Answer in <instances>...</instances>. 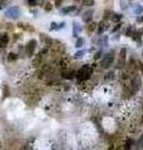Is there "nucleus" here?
Masks as SVG:
<instances>
[{"instance_id": "29", "label": "nucleus", "mask_w": 143, "mask_h": 150, "mask_svg": "<svg viewBox=\"0 0 143 150\" xmlns=\"http://www.w3.org/2000/svg\"><path fill=\"white\" fill-rule=\"evenodd\" d=\"M132 144H134V140H133V139H128L127 143H126V146H124V148H126V149H131L132 148Z\"/></svg>"}, {"instance_id": "38", "label": "nucleus", "mask_w": 143, "mask_h": 150, "mask_svg": "<svg viewBox=\"0 0 143 150\" xmlns=\"http://www.w3.org/2000/svg\"><path fill=\"white\" fill-rule=\"evenodd\" d=\"M4 1H5V0H4Z\"/></svg>"}, {"instance_id": "10", "label": "nucleus", "mask_w": 143, "mask_h": 150, "mask_svg": "<svg viewBox=\"0 0 143 150\" xmlns=\"http://www.w3.org/2000/svg\"><path fill=\"white\" fill-rule=\"evenodd\" d=\"M41 39H43L44 44L47 45V46H54L55 44H59L58 40H54V39H52V38H49V36H45V38H44L43 34H41Z\"/></svg>"}, {"instance_id": "16", "label": "nucleus", "mask_w": 143, "mask_h": 150, "mask_svg": "<svg viewBox=\"0 0 143 150\" xmlns=\"http://www.w3.org/2000/svg\"><path fill=\"white\" fill-rule=\"evenodd\" d=\"M123 15L121 13H112V15H110V20H112L113 23H119L122 20Z\"/></svg>"}, {"instance_id": "3", "label": "nucleus", "mask_w": 143, "mask_h": 150, "mask_svg": "<svg viewBox=\"0 0 143 150\" xmlns=\"http://www.w3.org/2000/svg\"><path fill=\"white\" fill-rule=\"evenodd\" d=\"M20 16V8L19 6H10L9 9L5 10V18H10V19H18Z\"/></svg>"}, {"instance_id": "2", "label": "nucleus", "mask_w": 143, "mask_h": 150, "mask_svg": "<svg viewBox=\"0 0 143 150\" xmlns=\"http://www.w3.org/2000/svg\"><path fill=\"white\" fill-rule=\"evenodd\" d=\"M113 63H114V54L108 53V54H105L103 56L102 62H100V67H102L103 69H108V68L112 67Z\"/></svg>"}, {"instance_id": "11", "label": "nucleus", "mask_w": 143, "mask_h": 150, "mask_svg": "<svg viewBox=\"0 0 143 150\" xmlns=\"http://www.w3.org/2000/svg\"><path fill=\"white\" fill-rule=\"evenodd\" d=\"M107 29H108V25H107V23H105V20H102L100 23L97 24V31H98V34H103Z\"/></svg>"}, {"instance_id": "24", "label": "nucleus", "mask_w": 143, "mask_h": 150, "mask_svg": "<svg viewBox=\"0 0 143 150\" xmlns=\"http://www.w3.org/2000/svg\"><path fill=\"white\" fill-rule=\"evenodd\" d=\"M133 30H134V28H133L132 25H129V26H127V29H126V31H124V35L126 36H131V34L133 33Z\"/></svg>"}, {"instance_id": "28", "label": "nucleus", "mask_w": 143, "mask_h": 150, "mask_svg": "<svg viewBox=\"0 0 143 150\" xmlns=\"http://www.w3.org/2000/svg\"><path fill=\"white\" fill-rule=\"evenodd\" d=\"M52 9H53L52 3H45L44 4V10L45 11H52Z\"/></svg>"}, {"instance_id": "21", "label": "nucleus", "mask_w": 143, "mask_h": 150, "mask_svg": "<svg viewBox=\"0 0 143 150\" xmlns=\"http://www.w3.org/2000/svg\"><path fill=\"white\" fill-rule=\"evenodd\" d=\"M95 4L94 0H82V5L84 6H93Z\"/></svg>"}, {"instance_id": "4", "label": "nucleus", "mask_w": 143, "mask_h": 150, "mask_svg": "<svg viewBox=\"0 0 143 150\" xmlns=\"http://www.w3.org/2000/svg\"><path fill=\"white\" fill-rule=\"evenodd\" d=\"M141 85H142V79H141L139 75L136 74L132 78V80H131V91L132 93H137L138 90H139Z\"/></svg>"}, {"instance_id": "9", "label": "nucleus", "mask_w": 143, "mask_h": 150, "mask_svg": "<svg viewBox=\"0 0 143 150\" xmlns=\"http://www.w3.org/2000/svg\"><path fill=\"white\" fill-rule=\"evenodd\" d=\"M9 41H10V36H9V34H1L0 35V48H6Z\"/></svg>"}, {"instance_id": "7", "label": "nucleus", "mask_w": 143, "mask_h": 150, "mask_svg": "<svg viewBox=\"0 0 143 150\" xmlns=\"http://www.w3.org/2000/svg\"><path fill=\"white\" fill-rule=\"evenodd\" d=\"M77 10H78V8L75 5H69V6L60 9V14L62 15H69V14H72V13H75Z\"/></svg>"}, {"instance_id": "27", "label": "nucleus", "mask_w": 143, "mask_h": 150, "mask_svg": "<svg viewBox=\"0 0 143 150\" xmlns=\"http://www.w3.org/2000/svg\"><path fill=\"white\" fill-rule=\"evenodd\" d=\"M122 25H123V24H122L121 21H119V23H116V26H114L113 29H112V34H114V33H116V31H118V30L122 28Z\"/></svg>"}, {"instance_id": "36", "label": "nucleus", "mask_w": 143, "mask_h": 150, "mask_svg": "<svg viewBox=\"0 0 143 150\" xmlns=\"http://www.w3.org/2000/svg\"><path fill=\"white\" fill-rule=\"evenodd\" d=\"M141 21H142V23H143V15H142V18H141Z\"/></svg>"}, {"instance_id": "15", "label": "nucleus", "mask_w": 143, "mask_h": 150, "mask_svg": "<svg viewBox=\"0 0 143 150\" xmlns=\"http://www.w3.org/2000/svg\"><path fill=\"white\" fill-rule=\"evenodd\" d=\"M43 56H44V55H41L40 53H39L38 55H35V59L33 60V63H31V65H33L34 68H38V67H40L41 63H43Z\"/></svg>"}, {"instance_id": "12", "label": "nucleus", "mask_w": 143, "mask_h": 150, "mask_svg": "<svg viewBox=\"0 0 143 150\" xmlns=\"http://www.w3.org/2000/svg\"><path fill=\"white\" fill-rule=\"evenodd\" d=\"M65 26V23L64 21H62V23H55V21H53L52 24H50V31H54V30H60V29H63V28Z\"/></svg>"}, {"instance_id": "14", "label": "nucleus", "mask_w": 143, "mask_h": 150, "mask_svg": "<svg viewBox=\"0 0 143 150\" xmlns=\"http://www.w3.org/2000/svg\"><path fill=\"white\" fill-rule=\"evenodd\" d=\"M93 14H94V11L92 10H88V11H85V13H83V15H82V18H83V20H84L85 23H89V21H92V19H93Z\"/></svg>"}, {"instance_id": "22", "label": "nucleus", "mask_w": 143, "mask_h": 150, "mask_svg": "<svg viewBox=\"0 0 143 150\" xmlns=\"http://www.w3.org/2000/svg\"><path fill=\"white\" fill-rule=\"evenodd\" d=\"M102 56H103V51H102V50H98V51H97V53L93 55L94 62H98L99 59H102Z\"/></svg>"}, {"instance_id": "19", "label": "nucleus", "mask_w": 143, "mask_h": 150, "mask_svg": "<svg viewBox=\"0 0 143 150\" xmlns=\"http://www.w3.org/2000/svg\"><path fill=\"white\" fill-rule=\"evenodd\" d=\"M133 14H136V15H139V14H143V8L139 5V4H136V6L133 8Z\"/></svg>"}, {"instance_id": "5", "label": "nucleus", "mask_w": 143, "mask_h": 150, "mask_svg": "<svg viewBox=\"0 0 143 150\" xmlns=\"http://www.w3.org/2000/svg\"><path fill=\"white\" fill-rule=\"evenodd\" d=\"M36 45H38V41H36L35 39H30L29 41H28V44H26V46H25V50H26V54H28V56H29V58H31V56L34 55Z\"/></svg>"}, {"instance_id": "17", "label": "nucleus", "mask_w": 143, "mask_h": 150, "mask_svg": "<svg viewBox=\"0 0 143 150\" xmlns=\"http://www.w3.org/2000/svg\"><path fill=\"white\" fill-rule=\"evenodd\" d=\"M97 24L98 23H94V21H89L88 25H87V31L88 33H93L97 30Z\"/></svg>"}, {"instance_id": "34", "label": "nucleus", "mask_w": 143, "mask_h": 150, "mask_svg": "<svg viewBox=\"0 0 143 150\" xmlns=\"http://www.w3.org/2000/svg\"><path fill=\"white\" fill-rule=\"evenodd\" d=\"M62 1H63V0H55V8H59V6H60Z\"/></svg>"}, {"instance_id": "31", "label": "nucleus", "mask_w": 143, "mask_h": 150, "mask_svg": "<svg viewBox=\"0 0 143 150\" xmlns=\"http://www.w3.org/2000/svg\"><path fill=\"white\" fill-rule=\"evenodd\" d=\"M100 44H102V46H107V44H108V36L105 35V36H103L102 38V41H100Z\"/></svg>"}, {"instance_id": "32", "label": "nucleus", "mask_w": 143, "mask_h": 150, "mask_svg": "<svg viewBox=\"0 0 143 150\" xmlns=\"http://www.w3.org/2000/svg\"><path fill=\"white\" fill-rule=\"evenodd\" d=\"M9 96V86L5 85L4 86V98H8Z\"/></svg>"}, {"instance_id": "30", "label": "nucleus", "mask_w": 143, "mask_h": 150, "mask_svg": "<svg viewBox=\"0 0 143 150\" xmlns=\"http://www.w3.org/2000/svg\"><path fill=\"white\" fill-rule=\"evenodd\" d=\"M110 15H112V11H110V10H105L104 11L103 20H108V19H110Z\"/></svg>"}, {"instance_id": "13", "label": "nucleus", "mask_w": 143, "mask_h": 150, "mask_svg": "<svg viewBox=\"0 0 143 150\" xmlns=\"http://www.w3.org/2000/svg\"><path fill=\"white\" fill-rule=\"evenodd\" d=\"M82 33V26L79 23H73V36L74 38H78L79 36V34Z\"/></svg>"}, {"instance_id": "26", "label": "nucleus", "mask_w": 143, "mask_h": 150, "mask_svg": "<svg viewBox=\"0 0 143 150\" xmlns=\"http://www.w3.org/2000/svg\"><path fill=\"white\" fill-rule=\"evenodd\" d=\"M126 56H127V50H126V48H122L121 49V53H119V59L126 60Z\"/></svg>"}, {"instance_id": "18", "label": "nucleus", "mask_w": 143, "mask_h": 150, "mask_svg": "<svg viewBox=\"0 0 143 150\" xmlns=\"http://www.w3.org/2000/svg\"><path fill=\"white\" fill-rule=\"evenodd\" d=\"M83 45H84V39H83V38H80V36L75 38V48L80 49Z\"/></svg>"}, {"instance_id": "37", "label": "nucleus", "mask_w": 143, "mask_h": 150, "mask_svg": "<svg viewBox=\"0 0 143 150\" xmlns=\"http://www.w3.org/2000/svg\"><path fill=\"white\" fill-rule=\"evenodd\" d=\"M128 1H132V0H128Z\"/></svg>"}, {"instance_id": "8", "label": "nucleus", "mask_w": 143, "mask_h": 150, "mask_svg": "<svg viewBox=\"0 0 143 150\" xmlns=\"http://www.w3.org/2000/svg\"><path fill=\"white\" fill-rule=\"evenodd\" d=\"M142 34H143V29L141 30H133V33L131 34V38L133 41H137V43H141V39H142Z\"/></svg>"}, {"instance_id": "35", "label": "nucleus", "mask_w": 143, "mask_h": 150, "mask_svg": "<svg viewBox=\"0 0 143 150\" xmlns=\"http://www.w3.org/2000/svg\"><path fill=\"white\" fill-rule=\"evenodd\" d=\"M3 4H4V0H0V9H4Z\"/></svg>"}, {"instance_id": "25", "label": "nucleus", "mask_w": 143, "mask_h": 150, "mask_svg": "<svg viewBox=\"0 0 143 150\" xmlns=\"http://www.w3.org/2000/svg\"><path fill=\"white\" fill-rule=\"evenodd\" d=\"M84 54H85V50H79V51H77V53L74 54V56H73V58L78 60V59H80V58H82V56L84 55Z\"/></svg>"}, {"instance_id": "6", "label": "nucleus", "mask_w": 143, "mask_h": 150, "mask_svg": "<svg viewBox=\"0 0 143 150\" xmlns=\"http://www.w3.org/2000/svg\"><path fill=\"white\" fill-rule=\"evenodd\" d=\"M60 75L63 79H67V80H73V79L75 78V73L73 71V70H67V69L62 70Z\"/></svg>"}, {"instance_id": "1", "label": "nucleus", "mask_w": 143, "mask_h": 150, "mask_svg": "<svg viewBox=\"0 0 143 150\" xmlns=\"http://www.w3.org/2000/svg\"><path fill=\"white\" fill-rule=\"evenodd\" d=\"M94 68H95V64H93V65L84 64L80 69L77 70V73H75L77 80L79 83H85L87 80H89L94 73Z\"/></svg>"}, {"instance_id": "23", "label": "nucleus", "mask_w": 143, "mask_h": 150, "mask_svg": "<svg viewBox=\"0 0 143 150\" xmlns=\"http://www.w3.org/2000/svg\"><path fill=\"white\" fill-rule=\"evenodd\" d=\"M59 67H60L62 70L67 69V67H68V62H67L65 59H60V60H59Z\"/></svg>"}, {"instance_id": "20", "label": "nucleus", "mask_w": 143, "mask_h": 150, "mask_svg": "<svg viewBox=\"0 0 143 150\" xmlns=\"http://www.w3.org/2000/svg\"><path fill=\"white\" fill-rule=\"evenodd\" d=\"M18 54H15V53H9L8 54V62H10V63H13V62H16L18 60Z\"/></svg>"}, {"instance_id": "33", "label": "nucleus", "mask_w": 143, "mask_h": 150, "mask_svg": "<svg viewBox=\"0 0 143 150\" xmlns=\"http://www.w3.org/2000/svg\"><path fill=\"white\" fill-rule=\"evenodd\" d=\"M28 4H29V6H35L36 5V0H28Z\"/></svg>"}]
</instances>
